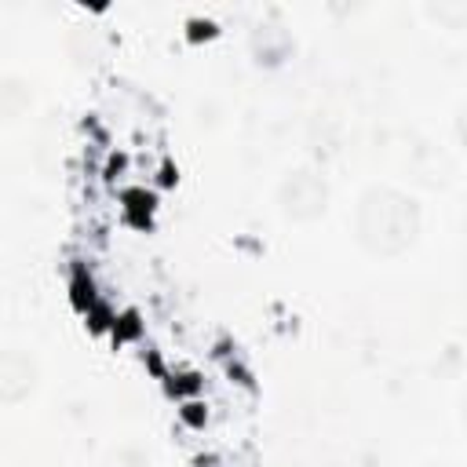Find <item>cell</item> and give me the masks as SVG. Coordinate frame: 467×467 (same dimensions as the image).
<instances>
[{"mask_svg":"<svg viewBox=\"0 0 467 467\" xmlns=\"http://www.w3.org/2000/svg\"><path fill=\"white\" fill-rule=\"evenodd\" d=\"M350 237L372 259H401L423 237V208L401 186L368 182L354 197Z\"/></svg>","mask_w":467,"mask_h":467,"instance_id":"6da1fadb","label":"cell"},{"mask_svg":"<svg viewBox=\"0 0 467 467\" xmlns=\"http://www.w3.org/2000/svg\"><path fill=\"white\" fill-rule=\"evenodd\" d=\"M274 204H277V215L285 223H296V226H310L317 219L328 215V204H332V186L325 179L321 168L314 164H292L281 171L277 186H274Z\"/></svg>","mask_w":467,"mask_h":467,"instance_id":"7a4b0ae2","label":"cell"},{"mask_svg":"<svg viewBox=\"0 0 467 467\" xmlns=\"http://www.w3.org/2000/svg\"><path fill=\"white\" fill-rule=\"evenodd\" d=\"M44 368L40 358L26 347H0V405L15 409L26 405L40 390Z\"/></svg>","mask_w":467,"mask_h":467,"instance_id":"3957f363","label":"cell"},{"mask_svg":"<svg viewBox=\"0 0 467 467\" xmlns=\"http://www.w3.org/2000/svg\"><path fill=\"white\" fill-rule=\"evenodd\" d=\"M33 109V84L22 77H0V124H15Z\"/></svg>","mask_w":467,"mask_h":467,"instance_id":"277c9868","label":"cell"},{"mask_svg":"<svg viewBox=\"0 0 467 467\" xmlns=\"http://www.w3.org/2000/svg\"><path fill=\"white\" fill-rule=\"evenodd\" d=\"M423 467H460L456 460H449V456H434V460H427Z\"/></svg>","mask_w":467,"mask_h":467,"instance_id":"5b68a950","label":"cell"}]
</instances>
